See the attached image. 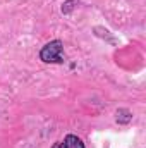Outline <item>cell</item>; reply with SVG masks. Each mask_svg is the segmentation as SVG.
Here are the masks:
<instances>
[{"instance_id": "6da1fadb", "label": "cell", "mask_w": 146, "mask_h": 148, "mask_svg": "<svg viewBox=\"0 0 146 148\" xmlns=\"http://www.w3.org/2000/svg\"><path fill=\"white\" fill-rule=\"evenodd\" d=\"M62 48H64V45H62V41L60 40H53V41H50V43H46L43 48H41V52H40V59L43 60V62H55V64H60V62H64L62 60Z\"/></svg>"}, {"instance_id": "7a4b0ae2", "label": "cell", "mask_w": 146, "mask_h": 148, "mask_svg": "<svg viewBox=\"0 0 146 148\" xmlns=\"http://www.w3.org/2000/svg\"><path fill=\"white\" fill-rule=\"evenodd\" d=\"M64 147L65 148H84V143H83L77 136H74V134H67L65 140H64Z\"/></svg>"}, {"instance_id": "3957f363", "label": "cell", "mask_w": 146, "mask_h": 148, "mask_svg": "<svg viewBox=\"0 0 146 148\" xmlns=\"http://www.w3.org/2000/svg\"><path fill=\"white\" fill-rule=\"evenodd\" d=\"M132 121V114L127 109H119L117 110V122L119 124H129Z\"/></svg>"}, {"instance_id": "277c9868", "label": "cell", "mask_w": 146, "mask_h": 148, "mask_svg": "<svg viewBox=\"0 0 146 148\" xmlns=\"http://www.w3.org/2000/svg\"><path fill=\"white\" fill-rule=\"evenodd\" d=\"M74 2H76V0H69V2L65 3V7H62V12H64V14H67V12L72 9V3H74Z\"/></svg>"}, {"instance_id": "5b68a950", "label": "cell", "mask_w": 146, "mask_h": 148, "mask_svg": "<svg viewBox=\"0 0 146 148\" xmlns=\"http://www.w3.org/2000/svg\"><path fill=\"white\" fill-rule=\"evenodd\" d=\"M53 148H65V147H64V143H55Z\"/></svg>"}]
</instances>
